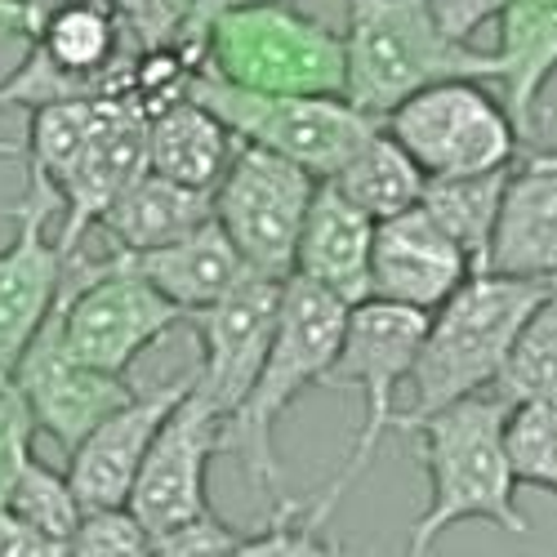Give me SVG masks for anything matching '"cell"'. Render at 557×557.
Segmentation results:
<instances>
[{
	"label": "cell",
	"mask_w": 557,
	"mask_h": 557,
	"mask_svg": "<svg viewBox=\"0 0 557 557\" xmlns=\"http://www.w3.org/2000/svg\"><path fill=\"white\" fill-rule=\"evenodd\" d=\"M0 32L27 36V5L23 0H0Z\"/></svg>",
	"instance_id": "37"
},
{
	"label": "cell",
	"mask_w": 557,
	"mask_h": 557,
	"mask_svg": "<svg viewBox=\"0 0 557 557\" xmlns=\"http://www.w3.org/2000/svg\"><path fill=\"white\" fill-rule=\"evenodd\" d=\"M433 5H437V18L450 36L473 40V32L495 23V14L508 5V0H433Z\"/></svg>",
	"instance_id": "34"
},
{
	"label": "cell",
	"mask_w": 557,
	"mask_h": 557,
	"mask_svg": "<svg viewBox=\"0 0 557 557\" xmlns=\"http://www.w3.org/2000/svg\"><path fill=\"white\" fill-rule=\"evenodd\" d=\"M246 5H282V0H193V18H188V27H183V36H197L214 14L246 10Z\"/></svg>",
	"instance_id": "36"
},
{
	"label": "cell",
	"mask_w": 557,
	"mask_h": 557,
	"mask_svg": "<svg viewBox=\"0 0 557 557\" xmlns=\"http://www.w3.org/2000/svg\"><path fill=\"white\" fill-rule=\"evenodd\" d=\"M5 508H10V513H18L32 531H40L59 553H67L72 531L85 518V504H81L72 478L50 469V463H40L36 455L27 459V469H23V478H18V486H14Z\"/></svg>",
	"instance_id": "28"
},
{
	"label": "cell",
	"mask_w": 557,
	"mask_h": 557,
	"mask_svg": "<svg viewBox=\"0 0 557 557\" xmlns=\"http://www.w3.org/2000/svg\"><path fill=\"white\" fill-rule=\"evenodd\" d=\"M178 40L201 50V72L263 95H344L348 85L344 32L295 14L290 0L214 14Z\"/></svg>",
	"instance_id": "5"
},
{
	"label": "cell",
	"mask_w": 557,
	"mask_h": 557,
	"mask_svg": "<svg viewBox=\"0 0 557 557\" xmlns=\"http://www.w3.org/2000/svg\"><path fill=\"white\" fill-rule=\"evenodd\" d=\"M370 246H375V219L352 206L331 178H317L295 246V272L344 304H361L370 299Z\"/></svg>",
	"instance_id": "18"
},
{
	"label": "cell",
	"mask_w": 557,
	"mask_h": 557,
	"mask_svg": "<svg viewBox=\"0 0 557 557\" xmlns=\"http://www.w3.org/2000/svg\"><path fill=\"white\" fill-rule=\"evenodd\" d=\"M495 23V85L518 134L531 138L540 125V99L557 76V0H508Z\"/></svg>",
	"instance_id": "21"
},
{
	"label": "cell",
	"mask_w": 557,
	"mask_h": 557,
	"mask_svg": "<svg viewBox=\"0 0 557 557\" xmlns=\"http://www.w3.org/2000/svg\"><path fill=\"white\" fill-rule=\"evenodd\" d=\"M67 553H76V557H144V553H152V535L134 518L129 504L85 508L81 527L72 531Z\"/></svg>",
	"instance_id": "30"
},
{
	"label": "cell",
	"mask_w": 557,
	"mask_h": 557,
	"mask_svg": "<svg viewBox=\"0 0 557 557\" xmlns=\"http://www.w3.org/2000/svg\"><path fill=\"white\" fill-rule=\"evenodd\" d=\"M344 50V95L375 121L433 81H495V50H473L469 40L450 36L433 0H348Z\"/></svg>",
	"instance_id": "4"
},
{
	"label": "cell",
	"mask_w": 557,
	"mask_h": 557,
	"mask_svg": "<svg viewBox=\"0 0 557 557\" xmlns=\"http://www.w3.org/2000/svg\"><path fill=\"white\" fill-rule=\"evenodd\" d=\"M553 282H527V276H504V272H469L463 282L429 312V326L420 339L410 366V406L397 410L393 429L410 433L433 410L486 393L499 384V370L508 361L522 321L544 299Z\"/></svg>",
	"instance_id": "2"
},
{
	"label": "cell",
	"mask_w": 557,
	"mask_h": 557,
	"mask_svg": "<svg viewBox=\"0 0 557 557\" xmlns=\"http://www.w3.org/2000/svg\"><path fill=\"white\" fill-rule=\"evenodd\" d=\"M380 125L414 157L424 178L513 165L522 144L504 95L478 76H450L414 89L380 116Z\"/></svg>",
	"instance_id": "8"
},
{
	"label": "cell",
	"mask_w": 557,
	"mask_h": 557,
	"mask_svg": "<svg viewBox=\"0 0 557 557\" xmlns=\"http://www.w3.org/2000/svg\"><path fill=\"white\" fill-rule=\"evenodd\" d=\"M237 148V134L193 95L148 116V170L188 183V188H214Z\"/></svg>",
	"instance_id": "23"
},
{
	"label": "cell",
	"mask_w": 557,
	"mask_h": 557,
	"mask_svg": "<svg viewBox=\"0 0 557 557\" xmlns=\"http://www.w3.org/2000/svg\"><path fill=\"white\" fill-rule=\"evenodd\" d=\"M535 161H544V165H557V148H548V152H531Z\"/></svg>",
	"instance_id": "38"
},
{
	"label": "cell",
	"mask_w": 557,
	"mask_h": 557,
	"mask_svg": "<svg viewBox=\"0 0 557 557\" xmlns=\"http://www.w3.org/2000/svg\"><path fill=\"white\" fill-rule=\"evenodd\" d=\"M223 424L227 420L219 414V406L193 380V388L178 397V406L157 429V437L144 455V469H138L134 491H129L134 518L148 527L152 540L210 513L206 473H210L214 455L223 450Z\"/></svg>",
	"instance_id": "11"
},
{
	"label": "cell",
	"mask_w": 557,
	"mask_h": 557,
	"mask_svg": "<svg viewBox=\"0 0 557 557\" xmlns=\"http://www.w3.org/2000/svg\"><path fill=\"white\" fill-rule=\"evenodd\" d=\"M331 183L375 223L420 206V197H424V170L414 165V157L384 125H375L361 138V148L331 174Z\"/></svg>",
	"instance_id": "24"
},
{
	"label": "cell",
	"mask_w": 557,
	"mask_h": 557,
	"mask_svg": "<svg viewBox=\"0 0 557 557\" xmlns=\"http://www.w3.org/2000/svg\"><path fill=\"white\" fill-rule=\"evenodd\" d=\"M148 116L152 112L144 103H134L129 95H112L99 129L89 134L85 152L63 174L59 197L67 206V223L59 232V246L67 255L95 232L103 210L148 170Z\"/></svg>",
	"instance_id": "17"
},
{
	"label": "cell",
	"mask_w": 557,
	"mask_h": 557,
	"mask_svg": "<svg viewBox=\"0 0 557 557\" xmlns=\"http://www.w3.org/2000/svg\"><path fill=\"white\" fill-rule=\"evenodd\" d=\"M486 272L557 282V165L527 157L522 170L508 174Z\"/></svg>",
	"instance_id": "19"
},
{
	"label": "cell",
	"mask_w": 557,
	"mask_h": 557,
	"mask_svg": "<svg viewBox=\"0 0 557 557\" xmlns=\"http://www.w3.org/2000/svg\"><path fill=\"white\" fill-rule=\"evenodd\" d=\"M10 380L18 384V393L32 406L36 433L59 442L63 455L95 429L103 414H112L116 406H125L134 397L125 375H108L99 366H85L67 348L63 326H59V299H54L50 317L40 321V331L32 335V344L23 348Z\"/></svg>",
	"instance_id": "13"
},
{
	"label": "cell",
	"mask_w": 557,
	"mask_h": 557,
	"mask_svg": "<svg viewBox=\"0 0 557 557\" xmlns=\"http://www.w3.org/2000/svg\"><path fill=\"white\" fill-rule=\"evenodd\" d=\"M63 197L45 178L27 174V197L14 206V237L0 250V380L14 366L67 282V250L45 237V223L59 214Z\"/></svg>",
	"instance_id": "14"
},
{
	"label": "cell",
	"mask_w": 557,
	"mask_h": 557,
	"mask_svg": "<svg viewBox=\"0 0 557 557\" xmlns=\"http://www.w3.org/2000/svg\"><path fill=\"white\" fill-rule=\"evenodd\" d=\"M32 442H36V420L32 406L18 393L14 380H0V508L10 504L27 459H32Z\"/></svg>",
	"instance_id": "31"
},
{
	"label": "cell",
	"mask_w": 557,
	"mask_h": 557,
	"mask_svg": "<svg viewBox=\"0 0 557 557\" xmlns=\"http://www.w3.org/2000/svg\"><path fill=\"white\" fill-rule=\"evenodd\" d=\"M112 250V246H108ZM129 272L152 282L165 299H174L183 312H197L214 304L223 290H232L250 272L237 246L227 242L219 219H206L201 227L183 232L174 242L148 246V250H112Z\"/></svg>",
	"instance_id": "20"
},
{
	"label": "cell",
	"mask_w": 557,
	"mask_h": 557,
	"mask_svg": "<svg viewBox=\"0 0 557 557\" xmlns=\"http://www.w3.org/2000/svg\"><path fill=\"white\" fill-rule=\"evenodd\" d=\"M508 455L522 486L557 499V401H518L508 410Z\"/></svg>",
	"instance_id": "29"
},
{
	"label": "cell",
	"mask_w": 557,
	"mask_h": 557,
	"mask_svg": "<svg viewBox=\"0 0 557 557\" xmlns=\"http://www.w3.org/2000/svg\"><path fill=\"white\" fill-rule=\"evenodd\" d=\"M206 219H214V188H188L178 178L144 170L103 210L95 232H103L112 250H148L201 227Z\"/></svg>",
	"instance_id": "22"
},
{
	"label": "cell",
	"mask_w": 557,
	"mask_h": 557,
	"mask_svg": "<svg viewBox=\"0 0 557 557\" xmlns=\"http://www.w3.org/2000/svg\"><path fill=\"white\" fill-rule=\"evenodd\" d=\"M0 108H5V99H0Z\"/></svg>",
	"instance_id": "39"
},
{
	"label": "cell",
	"mask_w": 557,
	"mask_h": 557,
	"mask_svg": "<svg viewBox=\"0 0 557 557\" xmlns=\"http://www.w3.org/2000/svg\"><path fill=\"white\" fill-rule=\"evenodd\" d=\"M312 193L317 174L268 148L242 144L214 183V219L250 272L290 276Z\"/></svg>",
	"instance_id": "10"
},
{
	"label": "cell",
	"mask_w": 557,
	"mask_h": 557,
	"mask_svg": "<svg viewBox=\"0 0 557 557\" xmlns=\"http://www.w3.org/2000/svg\"><path fill=\"white\" fill-rule=\"evenodd\" d=\"M183 321H188V312L138 272H129L112 250L85 255V246H76L67 255L59 326L67 348L85 366L125 375L161 335H170Z\"/></svg>",
	"instance_id": "6"
},
{
	"label": "cell",
	"mask_w": 557,
	"mask_h": 557,
	"mask_svg": "<svg viewBox=\"0 0 557 557\" xmlns=\"http://www.w3.org/2000/svg\"><path fill=\"white\" fill-rule=\"evenodd\" d=\"M424 326H429V312L393 304V299H375V295L348 308L339 352H335V361L326 370V384H321V388H352L366 401L352 455L344 463V473L331 482L339 495L370 469V459H375L380 442L393 433L397 388L406 384L410 366H414Z\"/></svg>",
	"instance_id": "9"
},
{
	"label": "cell",
	"mask_w": 557,
	"mask_h": 557,
	"mask_svg": "<svg viewBox=\"0 0 557 557\" xmlns=\"http://www.w3.org/2000/svg\"><path fill=\"white\" fill-rule=\"evenodd\" d=\"M339 508V495L326 486L317 499H276V513L255 531L242 535L237 557H312V553H339L335 540H326L331 513Z\"/></svg>",
	"instance_id": "27"
},
{
	"label": "cell",
	"mask_w": 557,
	"mask_h": 557,
	"mask_svg": "<svg viewBox=\"0 0 557 557\" xmlns=\"http://www.w3.org/2000/svg\"><path fill=\"white\" fill-rule=\"evenodd\" d=\"M193 380H197V366L183 370L178 380H165V384H152V388H134V397L125 406L103 414V420L67 450V478H72L85 508L129 504L134 478H138V469H144V455H148L157 429L178 406V397L193 388Z\"/></svg>",
	"instance_id": "15"
},
{
	"label": "cell",
	"mask_w": 557,
	"mask_h": 557,
	"mask_svg": "<svg viewBox=\"0 0 557 557\" xmlns=\"http://www.w3.org/2000/svg\"><path fill=\"white\" fill-rule=\"evenodd\" d=\"M469 272L473 263L463 246L424 206L375 223V246H370V295L375 299L433 312Z\"/></svg>",
	"instance_id": "16"
},
{
	"label": "cell",
	"mask_w": 557,
	"mask_h": 557,
	"mask_svg": "<svg viewBox=\"0 0 557 557\" xmlns=\"http://www.w3.org/2000/svg\"><path fill=\"white\" fill-rule=\"evenodd\" d=\"M508 174H513V165L424 178L420 206L463 246L473 272L486 268V250H491V237H495V219H499V201H504V188H508Z\"/></svg>",
	"instance_id": "25"
},
{
	"label": "cell",
	"mask_w": 557,
	"mask_h": 557,
	"mask_svg": "<svg viewBox=\"0 0 557 557\" xmlns=\"http://www.w3.org/2000/svg\"><path fill=\"white\" fill-rule=\"evenodd\" d=\"M286 276L246 272L237 286L223 290L214 304L188 312V326L197 331V388L219 406L227 420L250 393L259 366L268 357L276 312H282Z\"/></svg>",
	"instance_id": "12"
},
{
	"label": "cell",
	"mask_w": 557,
	"mask_h": 557,
	"mask_svg": "<svg viewBox=\"0 0 557 557\" xmlns=\"http://www.w3.org/2000/svg\"><path fill=\"white\" fill-rule=\"evenodd\" d=\"M188 95L201 99L237 134V144L268 148L317 178H331L361 148V138L380 125L348 95H263V89L219 81L201 67L188 85Z\"/></svg>",
	"instance_id": "7"
},
{
	"label": "cell",
	"mask_w": 557,
	"mask_h": 557,
	"mask_svg": "<svg viewBox=\"0 0 557 557\" xmlns=\"http://www.w3.org/2000/svg\"><path fill=\"white\" fill-rule=\"evenodd\" d=\"M499 397L508 401H557V282L531 308L499 370Z\"/></svg>",
	"instance_id": "26"
},
{
	"label": "cell",
	"mask_w": 557,
	"mask_h": 557,
	"mask_svg": "<svg viewBox=\"0 0 557 557\" xmlns=\"http://www.w3.org/2000/svg\"><path fill=\"white\" fill-rule=\"evenodd\" d=\"M0 557H59V548L40 531H32L18 513L0 508Z\"/></svg>",
	"instance_id": "35"
},
{
	"label": "cell",
	"mask_w": 557,
	"mask_h": 557,
	"mask_svg": "<svg viewBox=\"0 0 557 557\" xmlns=\"http://www.w3.org/2000/svg\"><path fill=\"white\" fill-rule=\"evenodd\" d=\"M237 548H242V535L223 518H214V508L152 540V553L161 557H237Z\"/></svg>",
	"instance_id": "32"
},
{
	"label": "cell",
	"mask_w": 557,
	"mask_h": 557,
	"mask_svg": "<svg viewBox=\"0 0 557 557\" xmlns=\"http://www.w3.org/2000/svg\"><path fill=\"white\" fill-rule=\"evenodd\" d=\"M348 308L339 295L321 290L308 276L290 272L282 290V312H276V331L268 344V357L242 406L227 414L223 424V450H237L250 482H259L268 495L282 499V473H276V420L308 393L326 384V370L339 352Z\"/></svg>",
	"instance_id": "3"
},
{
	"label": "cell",
	"mask_w": 557,
	"mask_h": 557,
	"mask_svg": "<svg viewBox=\"0 0 557 557\" xmlns=\"http://www.w3.org/2000/svg\"><path fill=\"white\" fill-rule=\"evenodd\" d=\"M112 10L138 45H165L188 27L193 0H112Z\"/></svg>",
	"instance_id": "33"
},
{
	"label": "cell",
	"mask_w": 557,
	"mask_h": 557,
	"mask_svg": "<svg viewBox=\"0 0 557 557\" xmlns=\"http://www.w3.org/2000/svg\"><path fill=\"white\" fill-rule=\"evenodd\" d=\"M508 410L513 401L495 388L469 393L410 433L420 437V463L429 473V508L410 527V553H429L459 522H491L508 535H527L518 508V473L508 455Z\"/></svg>",
	"instance_id": "1"
}]
</instances>
